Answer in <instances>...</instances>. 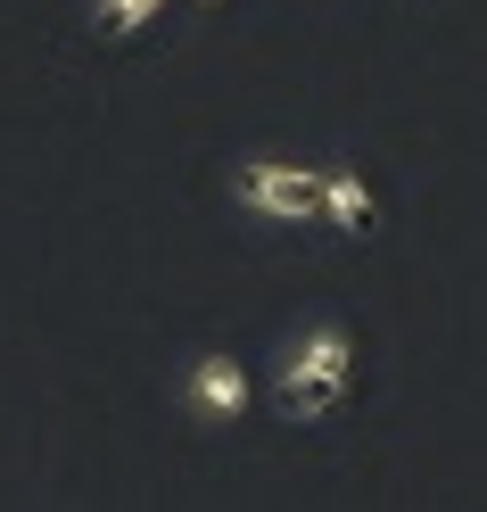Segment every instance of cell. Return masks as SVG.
I'll list each match as a JSON object with an SVG mask.
<instances>
[{
  "instance_id": "obj_1",
  "label": "cell",
  "mask_w": 487,
  "mask_h": 512,
  "mask_svg": "<svg viewBox=\"0 0 487 512\" xmlns=\"http://www.w3.org/2000/svg\"><path fill=\"white\" fill-rule=\"evenodd\" d=\"M355 389V331L339 314H322L306 323L298 339H281V372H273V397L289 422H322V413H339Z\"/></svg>"
},
{
  "instance_id": "obj_2",
  "label": "cell",
  "mask_w": 487,
  "mask_h": 512,
  "mask_svg": "<svg viewBox=\"0 0 487 512\" xmlns=\"http://www.w3.org/2000/svg\"><path fill=\"white\" fill-rule=\"evenodd\" d=\"M232 207L256 223H322V166H298V157H240L232 166Z\"/></svg>"
},
{
  "instance_id": "obj_4",
  "label": "cell",
  "mask_w": 487,
  "mask_h": 512,
  "mask_svg": "<svg viewBox=\"0 0 487 512\" xmlns=\"http://www.w3.org/2000/svg\"><path fill=\"white\" fill-rule=\"evenodd\" d=\"M322 223H331L339 240H372L380 232V199H372V182L355 166H322Z\"/></svg>"
},
{
  "instance_id": "obj_5",
  "label": "cell",
  "mask_w": 487,
  "mask_h": 512,
  "mask_svg": "<svg viewBox=\"0 0 487 512\" xmlns=\"http://www.w3.org/2000/svg\"><path fill=\"white\" fill-rule=\"evenodd\" d=\"M157 9H166V0H83V17H91V34H100V42H133Z\"/></svg>"
},
{
  "instance_id": "obj_6",
  "label": "cell",
  "mask_w": 487,
  "mask_h": 512,
  "mask_svg": "<svg viewBox=\"0 0 487 512\" xmlns=\"http://www.w3.org/2000/svg\"><path fill=\"white\" fill-rule=\"evenodd\" d=\"M207 9H215V0H207Z\"/></svg>"
},
{
  "instance_id": "obj_3",
  "label": "cell",
  "mask_w": 487,
  "mask_h": 512,
  "mask_svg": "<svg viewBox=\"0 0 487 512\" xmlns=\"http://www.w3.org/2000/svg\"><path fill=\"white\" fill-rule=\"evenodd\" d=\"M248 397H256V389H248V372H240L232 356H215V347L182 364V413H190V422H207V430H232L240 413H248Z\"/></svg>"
}]
</instances>
